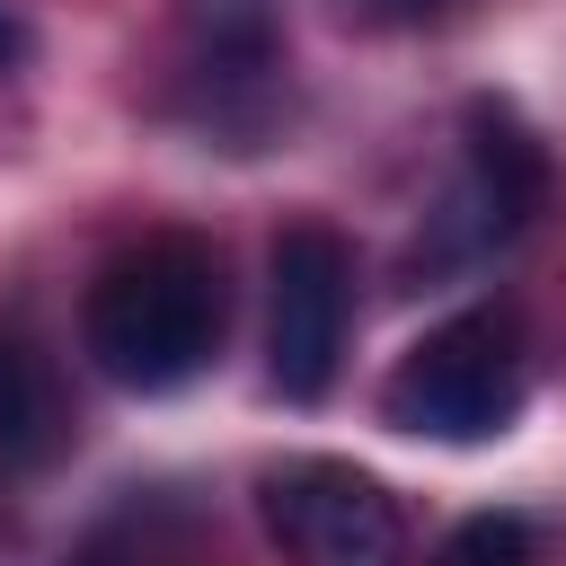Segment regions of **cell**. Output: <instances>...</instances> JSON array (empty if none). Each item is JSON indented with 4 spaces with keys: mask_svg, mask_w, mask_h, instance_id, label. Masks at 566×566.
I'll return each mask as SVG.
<instances>
[{
    "mask_svg": "<svg viewBox=\"0 0 566 566\" xmlns=\"http://www.w3.org/2000/svg\"><path fill=\"white\" fill-rule=\"evenodd\" d=\"M221 256L186 230H159L124 256H106V274L88 283V310H80V336H88V363L115 380V389H186L212 354H221Z\"/></svg>",
    "mask_w": 566,
    "mask_h": 566,
    "instance_id": "obj_1",
    "label": "cell"
},
{
    "mask_svg": "<svg viewBox=\"0 0 566 566\" xmlns=\"http://www.w3.org/2000/svg\"><path fill=\"white\" fill-rule=\"evenodd\" d=\"M522 389L531 380H522L513 318L469 310L407 345V363L380 389V416H389V433H416V442H495L522 416Z\"/></svg>",
    "mask_w": 566,
    "mask_h": 566,
    "instance_id": "obj_2",
    "label": "cell"
},
{
    "mask_svg": "<svg viewBox=\"0 0 566 566\" xmlns=\"http://www.w3.org/2000/svg\"><path fill=\"white\" fill-rule=\"evenodd\" d=\"M548 195H557L548 142L504 97H469V115H460V186L442 195L433 230L416 239V274H451V265L495 256L504 239H522L548 212Z\"/></svg>",
    "mask_w": 566,
    "mask_h": 566,
    "instance_id": "obj_3",
    "label": "cell"
},
{
    "mask_svg": "<svg viewBox=\"0 0 566 566\" xmlns=\"http://www.w3.org/2000/svg\"><path fill=\"white\" fill-rule=\"evenodd\" d=\"M265 380L292 407H318L336 363H345V327H354V248L327 221H292L265 256Z\"/></svg>",
    "mask_w": 566,
    "mask_h": 566,
    "instance_id": "obj_4",
    "label": "cell"
},
{
    "mask_svg": "<svg viewBox=\"0 0 566 566\" xmlns=\"http://www.w3.org/2000/svg\"><path fill=\"white\" fill-rule=\"evenodd\" d=\"M195 124L230 150H256L283 124V9L274 0H177Z\"/></svg>",
    "mask_w": 566,
    "mask_h": 566,
    "instance_id": "obj_5",
    "label": "cell"
},
{
    "mask_svg": "<svg viewBox=\"0 0 566 566\" xmlns=\"http://www.w3.org/2000/svg\"><path fill=\"white\" fill-rule=\"evenodd\" d=\"M256 513L292 566H407L398 504L354 460H283L256 478Z\"/></svg>",
    "mask_w": 566,
    "mask_h": 566,
    "instance_id": "obj_6",
    "label": "cell"
},
{
    "mask_svg": "<svg viewBox=\"0 0 566 566\" xmlns=\"http://www.w3.org/2000/svg\"><path fill=\"white\" fill-rule=\"evenodd\" d=\"M71 566H195V513L177 504V495H124L80 548H71Z\"/></svg>",
    "mask_w": 566,
    "mask_h": 566,
    "instance_id": "obj_7",
    "label": "cell"
},
{
    "mask_svg": "<svg viewBox=\"0 0 566 566\" xmlns=\"http://www.w3.org/2000/svg\"><path fill=\"white\" fill-rule=\"evenodd\" d=\"M44 451H53V389H44V363L27 354L18 327H0V486L27 478Z\"/></svg>",
    "mask_w": 566,
    "mask_h": 566,
    "instance_id": "obj_8",
    "label": "cell"
},
{
    "mask_svg": "<svg viewBox=\"0 0 566 566\" xmlns=\"http://www.w3.org/2000/svg\"><path fill=\"white\" fill-rule=\"evenodd\" d=\"M433 566H539V539H531L522 513H469V522L442 539Z\"/></svg>",
    "mask_w": 566,
    "mask_h": 566,
    "instance_id": "obj_9",
    "label": "cell"
},
{
    "mask_svg": "<svg viewBox=\"0 0 566 566\" xmlns=\"http://www.w3.org/2000/svg\"><path fill=\"white\" fill-rule=\"evenodd\" d=\"M451 0H345V18H371V27H416V18H442Z\"/></svg>",
    "mask_w": 566,
    "mask_h": 566,
    "instance_id": "obj_10",
    "label": "cell"
},
{
    "mask_svg": "<svg viewBox=\"0 0 566 566\" xmlns=\"http://www.w3.org/2000/svg\"><path fill=\"white\" fill-rule=\"evenodd\" d=\"M18 62H27V27H18V18H9V9H0V80H9V71H18Z\"/></svg>",
    "mask_w": 566,
    "mask_h": 566,
    "instance_id": "obj_11",
    "label": "cell"
}]
</instances>
